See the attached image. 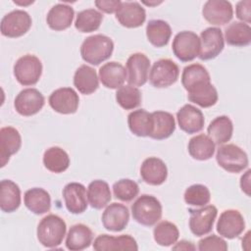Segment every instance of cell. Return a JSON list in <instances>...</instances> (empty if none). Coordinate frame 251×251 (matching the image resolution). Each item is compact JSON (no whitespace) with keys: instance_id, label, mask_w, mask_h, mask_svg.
Returning a JSON list of instances; mask_svg holds the SVG:
<instances>
[{"instance_id":"cell-6","label":"cell","mask_w":251,"mask_h":251,"mask_svg":"<svg viewBox=\"0 0 251 251\" xmlns=\"http://www.w3.org/2000/svg\"><path fill=\"white\" fill-rule=\"evenodd\" d=\"M174 55L181 62H190L198 57L200 52V38L190 30H183L175 36L172 44Z\"/></svg>"},{"instance_id":"cell-21","label":"cell","mask_w":251,"mask_h":251,"mask_svg":"<svg viewBox=\"0 0 251 251\" xmlns=\"http://www.w3.org/2000/svg\"><path fill=\"white\" fill-rule=\"evenodd\" d=\"M140 176L150 185H161L168 177V168L163 160L157 157L145 159L140 167Z\"/></svg>"},{"instance_id":"cell-40","label":"cell","mask_w":251,"mask_h":251,"mask_svg":"<svg viewBox=\"0 0 251 251\" xmlns=\"http://www.w3.org/2000/svg\"><path fill=\"white\" fill-rule=\"evenodd\" d=\"M116 101L125 110H132L141 104V92L132 85H123L116 92Z\"/></svg>"},{"instance_id":"cell-15","label":"cell","mask_w":251,"mask_h":251,"mask_svg":"<svg viewBox=\"0 0 251 251\" xmlns=\"http://www.w3.org/2000/svg\"><path fill=\"white\" fill-rule=\"evenodd\" d=\"M204 19L211 25H223L233 17L232 5L225 0H208L202 9Z\"/></svg>"},{"instance_id":"cell-38","label":"cell","mask_w":251,"mask_h":251,"mask_svg":"<svg viewBox=\"0 0 251 251\" xmlns=\"http://www.w3.org/2000/svg\"><path fill=\"white\" fill-rule=\"evenodd\" d=\"M129 130L136 136L145 137L149 135L151 125V113L144 109H138L131 112L127 117Z\"/></svg>"},{"instance_id":"cell-29","label":"cell","mask_w":251,"mask_h":251,"mask_svg":"<svg viewBox=\"0 0 251 251\" xmlns=\"http://www.w3.org/2000/svg\"><path fill=\"white\" fill-rule=\"evenodd\" d=\"M74 85L81 94L89 95L93 93L99 86L96 71L87 65H81L74 75Z\"/></svg>"},{"instance_id":"cell-47","label":"cell","mask_w":251,"mask_h":251,"mask_svg":"<svg viewBox=\"0 0 251 251\" xmlns=\"http://www.w3.org/2000/svg\"><path fill=\"white\" fill-rule=\"evenodd\" d=\"M250 173L251 171L248 170L245 175H243L240 178V187L243 192H245L248 196H250Z\"/></svg>"},{"instance_id":"cell-20","label":"cell","mask_w":251,"mask_h":251,"mask_svg":"<svg viewBox=\"0 0 251 251\" xmlns=\"http://www.w3.org/2000/svg\"><path fill=\"white\" fill-rule=\"evenodd\" d=\"M187 98L202 108H209L218 102V91L211 80H202L190 86L187 90Z\"/></svg>"},{"instance_id":"cell-44","label":"cell","mask_w":251,"mask_h":251,"mask_svg":"<svg viewBox=\"0 0 251 251\" xmlns=\"http://www.w3.org/2000/svg\"><path fill=\"white\" fill-rule=\"evenodd\" d=\"M198 249L200 251H208V250H220V251H226L227 250V243L222 237L212 234L206 236L199 240L198 242Z\"/></svg>"},{"instance_id":"cell-28","label":"cell","mask_w":251,"mask_h":251,"mask_svg":"<svg viewBox=\"0 0 251 251\" xmlns=\"http://www.w3.org/2000/svg\"><path fill=\"white\" fill-rule=\"evenodd\" d=\"M21 205V189L11 179L0 182V208L5 213L15 212Z\"/></svg>"},{"instance_id":"cell-45","label":"cell","mask_w":251,"mask_h":251,"mask_svg":"<svg viewBox=\"0 0 251 251\" xmlns=\"http://www.w3.org/2000/svg\"><path fill=\"white\" fill-rule=\"evenodd\" d=\"M251 7V1L250 0H242L237 2L236 8H235V13L236 17L242 21V23H245L247 25L250 24L251 22V12L250 8Z\"/></svg>"},{"instance_id":"cell-7","label":"cell","mask_w":251,"mask_h":251,"mask_svg":"<svg viewBox=\"0 0 251 251\" xmlns=\"http://www.w3.org/2000/svg\"><path fill=\"white\" fill-rule=\"evenodd\" d=\"M32 21L29 14L24 10H14L6 14L0 24L1 33L10 38H17L25 34L30 26Z\"/></svg>"},{"instance_id":"cell-31","label":"cell","mask_w":251,"mask_h":251,"mask_svg":"<svg viewBox=\"0 0 251 251\" xmlns=\"http://www.w3.org/2000/svg\"><path fill=\"white\" fill-rule=\"evenodd\" d=\"M207 132L215 144L223 145L229 141L232 136V122L227 116H219L209 124Z\"/></svg>"},{"instance_id":"cell-4","label":"cell","mask_w":251,"mask_h":251,"mask_svg":"<svg viewBox=\"0 0 251 251\" xmlns=\"http://www.w3.org/2000/svg\"><path fill=\"white\" fill-rule=\"evenodd\" d=\"M218 165L225 171L232 174L242 172L248 166V156L235 144L221 145L216 154Z\"/></svg>"},{"instance_id":"cell-42","label":"cell","mask_w":251,"mask_h":251,"mask_svg":"<svg viewBox=\"0 0 251 251\" xmlns=\"http://www.w3.org/2000/svg\"><path fill=\"white\" fill-rule=\"evenodd\" d=\"M184 201L191 206H205L211 200V193L209 188L203 184H192L187 187L183 195Z\"/></svg>"},{"instance_id":"cell-16","label":"cell","mask_w":251,"mask_h":251,"mask_svg":"<svg viewBox=\"0 0 251 251\" xmlns=\"http://www.w3.org/2000/svg\"><path fill=\"white\" fill-rule=\"evenodd\" d=\"M116 19L125 27L135 28L141 26L146 20V12L138 2H122L116 12Z\"/></svg>"},{"instance_id":"cell-27","label":"cell","mask_w":251,"mask_h":251,"mask_svg":"<svg viewBox=\"0 0 251 251\" xmlns=\"http://www.w3.org/2000/svg\"><path fill=\"white\" fill-rule=\"evenodd\" d=\"M93 240L92 230L83 224H76L70 227L66 247L71 251H80L90 246Z\"/></svg>"},{"instance_id":"cell-5","label":"cell","mask_w":251,"mask_h":251,"mask_svg":"<svg viewBox=\"0 0 251 251\" xmlns=\"http://www.w3.org/2000/svg\"><path fill=\"white\" fill-rule=\"evenodd\" d=\"M41 75L42 63L34 55H24L14 65V75L22 85L29 86L36 84Z\"/></svg>"},{"instance_id":"cell-23","label":"cell","mask_w":251,"mask_h":251,"mask_svg":"<svg viewBox=\"0 0 251 251\" xmlns=\"http://www.w3.org/2000/svg\"><path fill=\"white\" fill-rule=\"evenodd\" d=\"M93 249L96 251L109 250H138L136 240L129 234L112 236L108 234L98 235L93 242Z\"/></svg>"},{"instance_id":"cell-8","label":"cell","mask_w":251,"mask_h":251,"mask_svg":"<svg viewBox=\"0 0 251 251\" xmlns=\"http://www.w3.org/2000/svg\"><path fill=\"white\" fill-rule=\"evenodd\" d=\"M179 75L177 65L171 59H160L156 61L149 73L150 83L157 88L169 87L174 84Z\"/></svg>"},{"instance_id":"cell-41","label":"cell","mask_w":251,"mask_h":251,"mask_svg":"<svg viewBox=\"0 0 251 251\" xmlns=\"http://www.w3.org/2000/svg\"><path fill=\"white\" fill-rule=\"evenodd\" d=\"M202 80H211L207 69L200 64H191L186 66L181 75V83L185 90L196 82Z\"/></svg>"},{"instance_id":"cell-43","label":"cell","mask_w":251,"mask_h":251,"mask_svg":"<svg viewBox=\"0 0 251 251\" xmlns=\"http://www.w3.org/2000/svg\"><path fill=\"white\" fill-rule=\"evenodd\" d=\"M113 192L117 199L123 202H129L138 195L139 187L134 180L122 178L114 183Z\"/></svg>"},{"instance_id":"cell-36","label":"cell","mask_w":251,"mask_h":251,"mask_svg":"<svg viewBox=\"0 0 251 251\" xmlns=\"http://www.w3.org/2000/svg\"><path fill=\"white\" fill-rule=\"evenodd\" d=\"M44 167L55 174L65 172L70 166V157L68 153L58 146L48 148L43 154Z\"/></svg>"},{"instance_id":"cell-22","label":"cell","mask_w":251,"mask_h":251,"mask_svg":"<svg viewBox=\"0 0 251 251\" xmlns=\"http://www.w3.org/2000/svg\"><path fill=\"white\" fill-rule=\"evenodd\" d=\"M176 129L174 116L165 111H155L151 113V125L149 137L162 140L170 137Z\"/></svg>"},{"instance_id":"cell-33","label":"cell","mask_w":251,"mask_h":251,"mask_svg":"<svg viewBox=\"0 0 251 251\" xmlns=\"http://www.w3.org/2000/svg\"><path fill=\"white\" fill-rule=\"evenodd\" d=\"M111 198V190L105 180L95 179L89 183L87 187V200L92 208L100 210L106 207Z\"/></svg>"},{"instance_id":"cell-14","label":"cell","mask_w":251,"mask_h":251,"mask_svg":"<svg viewBox=\"0 0 251 251\" xmlns=\"http://www.w3.org/2000/svg\"><path fill=\"white\" fill-rule=\"evenodd\" d=\"M216 227L221 236L233 239L243 232L245 228L244 218L237 210H225L220 215Z\"/></svg>"},{"instance_id":"cell-18","label":"cell","mask_w":251,"mask_h":251,"mask_svg":"<svg viewBox=\"0 0 251 251\" xmlns=\"http://www.w3.org/2000/svg\"><path fill=\"white\" fill-rule=\"evenodd\" d=\"M63 198L66 208L72 214H81L87 208L86 189L79 182L68 183L63 188Z\"/></svg>"},{"instance_id":"cell-34","label":"cell","mask_w":251,"mask_h":251,"mask_svg":"<svg viewBox=\"0 0 251 251\" xmlns=\"http://www.w3.org/2000/svg\"><path fill=\"white\" fill-rule=\"evenodd\" d=\"M146 36L153 46L163 47L169 43L172 36V28L163 20H151L146 25Z\"/></svg>"},{"instance_id":"cell-39","label":"cell","mask_w":251,"mask_h":251,"mask_svg":"<svg viewBox=\"0 0 251 251\" xmlns=\"http://www.w3.org/2000/svg\"><path fill=\"white\" fill-rule=\"evenodd\" d=\"M155 241L161 246H171L175 244L179 236L177 226L168 221L157 224L153 230Z\"/></svg>"},{"instance_id":"cell-9","label":"cell","mask_w":251,"mask_h":251,"mask_svg":"<svg viewBox=\"0 0 251 251\" xmlns=\"http://www.w3.org/2000/svg\"><path fill=\"white\" fill-rule=\"evenodd\" d=\"M200 52L198 57L203 60L215 59L225 47L223 31L219 27H207L200 34Z\"/></svg>"},{"instance_id":"cell-26","label":"cell","mask_w":251,"mask_h":251,"mask_svg":"<svg viewBox=\"0 0 251 251\" xmlns=\"http://www.w3.org/2000/svg\"><path fill=\"white\" fill-rule=\"evenodd\" d=\"M74 16L75 11L71 6L64 3H58L49 10L46 22L51 29L60 31L71 26Z\"/></svg>"},{"instance_id":"cell-35","label":"cell","mask_w":251,"mask_h":251,"mask_svg":"<svg viewBox=\"0 0 251 251\" xmlns=\"http://www.w3.org/2000/svg\"><path fill=\"white\" fill-rule=\"evenodd\" d=\"M225 39L231 46H247L251 42V27L245 23L233 22L226 27Z\"/></svg>"},{"instance_id":"cell-46","label":"cell","mask_w":251,"mask_h":251,"mask_svg":"<svg viewBox=\"0 0 251 251\" xmlns=\"http://www.w3.org/2000/svg\"><path fill=\"white\" fill-rule=\"evenodd\" d=\"M122 2L120 0H97L95 1V5L96 7L107 14H113L116 13L120 6H121Z\"/></svg>"},{"instance_id":"cell-13","label":"cell","mask_w":251,"mask_h":251,"mask_svg":"<svg viewBox=\"0 0 251 251\" xmlns=\"http://www.w3.org/2000/svg\"><path fill=\"white\" fill-rule=\"evenodd\" d=\"M150 60L143 53H134L126 61V79L129 85L142 86L148 79Z\"/></svg>"},{"instance_id":"cell-25","label":"cell","mask_w":251,"mask_h":251,"mask_svg":"<svg viewBox=\"0 0 251 251\" xmlns=\"http://www.w3.org/2000/svg\"><path fill=\"white\" fill-rule=\"evenodd\" d=\"M126 68L118 62L112 61L104 64L99 69V79L102 84L110 89H118L126 79Z\"/></svg>"},{"instance_id":"cell-17","label":"cell","mask_w":251,"mask_h":251,"mask_svg":"<svg viewBox=\"0 0 251 251\" xmlns=\"http://www.w3.org/2000/svg\"><path fill=\"white\" fill-rule=\"evenodd\" d=\"M103 226L110 231H121L128 224L129 211L126 206L114 202L108 205L101 218Z\"/></svg>"},{"instance_id":"cell-24","label":"cell","mask_w":251,"mask_h":251,"mask_svg":"<svg viewBox=\"0 0 251 251\" xmlns=\"http://www.w3.org/2000/svg\"><path fill=\"white\" fill-rule=\"evenodd\" d=\"M22 146V137L18 129L13 126H4L0 129V161L5 167L10 157L16 154Z\"/></svg>"},{"instance_id":"cell-3","label":"cell","mask_w":251,"mask_h":251,"mask_svg":"<svg viewBox=\"0 0 251 251\" xmlns=\"http://www.w3.org/2000/svg\"><path fill=\"white\" fill-rule=\"evenodd\" d=\"M133 220L145 226L156 225L162 217V205L153 195L143 194L131 205Z\"/></svg>"},{"instance_id":"cell-1","label":"cell","mask_w":251,"mask_h":251,"mask_svg":"<svg viewBox=\"0 0 251 251\" xmlns=\"http://www.w3.org/2000/svg\"><path fill=\"white\" fill-rule=\"evenodd\" d=\"M114 43L104 34H94L86 37L80 46V55L83 61L97 66L108 60L113 53Z\"/></svg>"},{"instance_id":"cell-2","label":"cell","mask_w":251,"mask_h":251,"mask_svg":"<svg viewBox=\"0 0 251 251\" xmlns=\"http://www.w3.org/2000/svg\"><path fill=\"white\" fill-rule=\"evenodd\" d=\"M66 230L65 221L57 215L50 214L39 222L36 230L37 239L44 247L55 248L62 243Z\"/></svg>"},{"instance_id":"cell-10","label":"cell","mask_w":251,"mask_h":251,"mask_svg":"<svg viewBox=\"0 0 251 251\" xmlns=\"http://www.w3.org/2000/svg\"><path fill=\"white\" fill-rule=\"evenodd\" d=\"M189 228L196 236L209 233L214 226L218 210L214 205H207L200 209H189Z\"/></svg>"},{"instance_id":"cell-11","label":"cell","mask_w":251,"mask_h":251,"mask_svg":"<svg viewBox=\"0 0 251 251\" xmlns=\"http://www.w3.org/2000/svg\"><path fill=\"white\" fill-rule=\"evenodd\" d=\"M45 98L36 88L23 89L15 98L14 107L16 111L25 117L37 114L44 106Z\"/></svg>"},{"instance_id":"cell-30","label":"cell","mask_w":251,"mask_h":251,"mask_svg":"<svg viewBox=\"0 0 251 251\" xmlns=\"http://www.w3.org/2000/svg\"><path fill=\"white\" fill-rule=\"evenodd\" d=\"M24 201L25 207L35 215L45 214L51 208L50 194L40 187H33L26 190Z\"/></svg>"},{"instance_id":"cell-19","label":"cell","mask_w":251,"mask_h":251,"mask_svg":"<svg viewBox=\"0 0 251 251\" xmlns=\"http://www.w3.org/2000/svg\"><path fill=\"white\" fill-rule=\"evenodd\" d=\"M176 120L180 129L189 134L201 131L205 123L201 110L191 104H185L177 111Z\"/></svg>"},{"instance_id":"cell-37","label":"cell","mask_w":251,"mask_h":251,"mask_svg":"<svg viewBox=\"0 0 251 251\" xmlns=\"http://www.w3.org/2000/svg\"><path fill=\"white\" fill-rule=\"evenodd\" d=\"M103 15L95 9H86L77 13L75 27L80 32H92L100 27Z\"/></svg>"},{"instance_id":"cell-12","label":"cell","mask_w":251,"mask_h":251,"mask_svg":"<svg viewBox=\"0 0 251 251\" xmlns=\"http://www.w3.org/2000/svg\"><path fill=\"white\" fill-rule=\"evenodd\" d=\"M48 103L55 112L69 115L76 112L79 104V97L72 87H61L50 94Z\"/></svg>"},{"instance_id":"cell-32","label":"cell","mask_w":251,"mask_h":251,"mask_svg":"<svg viewBox=\"0 0 251 251\" xmlns=\"http://www.w3.org/2000/svg\"><path fill=\"white\" fill-rule=\"evenodd\" d=\"M187 149L189 155L193 159L205 161L213 157L216 149V144L208 135L201 133L193 136L189 140Z\"/></svg>"},{"instance_id":"cell-48","label":"cell","mask_w":251,"mask_h":251,"mask_svg":"<svg viewBox=\"0 0 251 251\" xmlns=\"http://www.w3.org/2000/svg\"><path fill=\"white\" fill-rule=\"evenodd\" d=\"M174 250H195V246L192 242L187 240H180L176 245L173 246Z\"/></svg>"}]
</instances>
